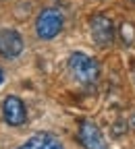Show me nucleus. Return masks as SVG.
Listing matches in <instances>:
<instances>
[{"label":"nucleus","instance_id":"obj_10","mask_svg":"<svg viewBox=\"0 0 135 149\" xmlns=\"http://www.w3.org/2000/svg\"><path fill=\"white\" fill-rule=\"evenodd\" d=\"M0 81H2V70H0Z\"/></svg>","mask_w":135,"mask_h":149},{"label":"nucleus","instance_id":"obj_11","mask_svg":"<svg viewBox=\"0 0 135 149\" xmlns=\"http://www.w3.org/2000/svg\"><path fill=\"white\" fill-rule=\"evenodd\" d=\"M133 2H135V0H133Z\"/></svg>","mask_w":135,"mask_h":149},{"label":"nucleus","instance_id":"obj_1","mask_svg":"<svg viewBox=\"0 0 135 149\" xmlns=\"http://www.w3.org/2000/svg\"><path fill=\"white\" fill-rule=\"evenodd\" d=\"M69 70L71 74L83 85H89V83H96L100 77V66L98 62H96L94 58H89V56L81 54V52H75L71 54L69 58Z\"/></svg>","mask_w":135,"mask_h":149},{"label":"nucleus","instance_id":"obj_7","mask_svg":"<svg viewBox=\"0 0 135 149\" xmlns=\"http://www.w3.org/2000/svg\"><path fill=\"white\" fill-rule=\"evenodd\" d=\"M19 149H63L60 141L52 135H35Z\"/></svg>","mask_w":135,"mask_h":149},{"label":"nucleus","instance_id":"obj_8","mask_svg":"<svg viewBox=\"0 0 135 149\" xmlns=\"http://www.w3.org/2000/svg\"><path fill=\"white\" fill-rule=\"evenodd\" d=\"M121 35H123V42H125V44H131L133 35H135L133 25H131V23H123V27H121Z\"/></svg>","mask_w":135,"mask_h":149},{"label":"nucleus","instance_id":"obj_9","mask_svg":"<svg viewBox=\"0 0 135 149\" xmlns=\"http://www.w3.org/2000/svg\"><path fill=\"white\" fill-rule=\"evenodd\" d=\"M131 126H133V130H135V116L131 118Z\"/></svg>","mask_w":135,"mask_h":149},{"label":"nucleus","instance_id":"obj_2","mask_svg":"<svg viewBox=\"0 0 135 149\" xmlns=\"http://www.w3.org/2000/svg\"><path fill=\"white\" fill-rule=\"evenodd\" d=\"M63 29V13L58 8H46L35 21V33L42 40H52Z\"/></svg>","mask_w":135,"mask_h":149},{"label":"nucleus","instance_id":"obj_4","mask_svg":"<svg viewBox=\"0 0 135 149\" xmlns=\"http://www.w3.org/2000/svg\"><path fill=\"white\" fill-rule=\"evenodd\" d=\"M77 139H79V143L85 149H108L106 141H104V135L100 133V128L94 122H81Z\"/></svg>","mask_w":135,"mask_h":149},{"label":"nucleus","instance_id":"obj_3","mask_svg":"<svg viewBox=\"0 0 135 149\" xmlns=\"http://www.w3.org/2000/svg\"><path fill=\"white\" fill-rule=\"evenodd\" d=\"M89 27H91V35L98 46H108L112 44L114 40V27H112V21L104 15H96L91 17L89 21Z\"/></svg>","mask_w":135,"mask_h":149},{"label":"nucleus","instance_id":"obj_5","mask_svg":"<svg viewBox=\"0 0 135 149\" xmlns=\"http://www.w3.org/2000/svg\"><path fill=\"white\" fill-rule=\"evenodd\" d=\"M2 116H4V120L11 126H21L25 122V118H27V112H25L23 102L19 97H15V95H8L2 102Z\"/></svg>","mask_w":135,"mask_h":149},{"label":"nucleus","instance_id":"obj_6","mask_svg":"<svg viewBox=\"0 0 135 149\" xmlns=\"http://www.w3.org/2000/svg\"><path fill=\"white\" fill-rule=\"evenodd\" d=\"M23 52V37L15 29H2L0 31V54L4 58H17Z\"/></svg>","mask_w":135,"mask_h":149}]
</instances>
